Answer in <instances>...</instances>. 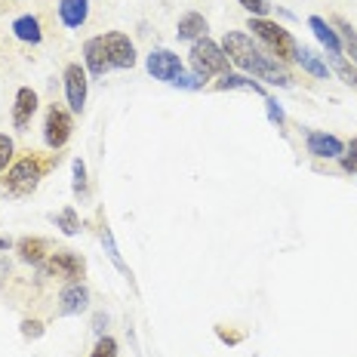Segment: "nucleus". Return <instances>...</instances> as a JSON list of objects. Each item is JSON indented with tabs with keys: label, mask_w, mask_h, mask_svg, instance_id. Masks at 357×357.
<instances>
[{
	"label": "nucleus",
	"mask_w": 357,
	"mask_h": 357,
	"mask_svg": "<svg viewBox=\"0 0 357 357\" xmlns=\"http://www.w3.org/2000/svg\"><path fill=\"white\" fill-rule=\"evenodd\" d=\"M222 50H225L228 62H234L237 68L256 74V77H262L274 86H293V74L284 68V62H278L274 56H265L259 47H252V40L243 31H225Z\"/></svg>",
	"instance_id": "1"
},
{
	"label": "nucleus",
	"mask_w": 357,
	"mask_h": 357,
	"mask_svg": "<svg viewBox=\"0 0 357 357\" xmlns=\"http://www.w3.org/2000/svg\"><path fill=\"white\" fill-rule=\"evenodd\" d=\"M250 31L259 37V40L268 47V53H271L278 62H293L296 53H299V43L293 40V34L287 31V28L274 25V22L268 19H250Z\"/></svg>",
	"instance_id": "2"
},
{
	"label": "nucleus",
	"mask_w": 357,
	"mask_h": 357,
	"mask_svg": "<svg viewBox=\"0 0 357 357\" xmlns=\"http://www.w3.org/2000/svg\"><path fill=\"white\" fill-rule=\"evenodd\" d=\"M191 68H195V77L204 84V80H210L213 74H228V56L225 50L219 47L215 40H210V37H200V40L191 43Z\"/></svg>",
	"instance_id": "3"
},
{
	"label": "nucleus",
	"mask_w": 357,
	"mask_h": 357,
	"mask_svg": "<svg viewBox=\"0 0 357 357\" xmlns=\"http://www.w3.org/2000/svg\"><path fill=\"white\" fill-rule=\"evenodd\" d=\"M43 173H47V163H40L37 158H22L16 167L6 173V185L3 191L6 195H31V191L37 188V182L43 178Z\"/></svg>",
	"instance_id": "4"
},
{
	"label": "nucleus",
	"mask_w": 357,
	"mask_h": 357,
	"mask_svg": "<svg viewBox=\"0 0 357 357\" xmlns=\"http://www.w3.org/2000/svg\"><path fill=\"white\" fill-rule=\"evenodd\" d=\"M40 271L50 274V278H62V280L77 284V280L84 278L86 265H84V259H80L74 250H56V252H50V259L40 265Z\"/></svg>",
	"instance_id": "5"
},
{
	"label": "nucleus",
	"mask_w": 357,
	"mask_h": 357,
	"mask_svg": "<svg viewBox=\"0 0 357 357\" xmlns=\"http://www.w3.org/2000/svg\"><path fill=\"white\" fill-rule=\"evenodd\" d=\"M71 130H74V123H71V114L65 108L53 105L47 111V121H43V142L53 148V151H59V148L68 142Z\"/></svg>",
	"instance_id": "6"
},
{
	"label": "nucleus",
	"mask_w": 357,
	"mask_h": 357,
	"mask_svg": "<svg viewBox=\"0 0 357 357\" xmlns=\"http://www.w3.org/2000/svg\"><path fill=\"white\" fill-rule=\"evenodd\" d=\"M102 43H105L111 68H132L136 65V47H132V40L126 34L108 31V34H102Z\"/></svg>",
	"instance_id": "7"
},
{
	"label": "nucleus",
	"mask_w": 357,
	"mask_h": 357,
	"mask_svg": "<svg viewBox=\"0 0 357 357\" xmlns=\"http://www.w3.org/2000/svg\"><path fill=\"white\" fill-rule=\"evenodd\" d=\"M148 74H151L154 80L173 84L178 74H182V59L176 53H169V50H151V53H148Z\"/></svg>",
	"instance_id": "8"
},
{
	"label": "nucleus",
	"mask_w": 357,
	"mask_h": 357,
	"mask_svg": "<svg viewBox=\"0 0 357 357\" xmlns=\"http://www.w3.org/2000/svg\"><path fill=\"white\" fill-rule=\"evenodd\" d=\"M62 80H65V96H68V108L84 111V105H86V68H80V65L74 62L65 68Z\"/></svg>",
	"instance_id": "9"
},
{
	"label": "nucleus",
	"mask_w": 357,
	"mask_h": 357,
	"mask_svg": "<svg viewBox=\"0 0 357 357\" xmlns=\"http://www.w3.org/2000/svg\"><path fill=\"white\" fill-rule=\"evenodd\" d=\"M305 145H308V154L311 158H326V160H333V158H342L345 154V145H342V139L336 136H326V132H308V139H305Z\"/></svg>",
	"instance_id": "10"
},
{
	"label": "nucleus",
	"mask_w": 357,
	"mask_h": 357,
	"mask_svg": "<svg viewBox=\"0 0 357 357\" xmlns=\"http://www.w3.org/2000/svg\"><path fill=\"white\" fill-rule=\"evenodd\" d=\"M84 62H86V71L93 74V77H102V74L111 68L102 37H89V40L84 43Z\"/></svg>",
	"instance_id": "11"
},
{
	"label": "nucleus",
	"mask_w": 357,
	"mask_h": 357,
	"mask_svg": "<svg viewBox=\"0 0 357 357\" xmlns=\"http://www.w3.org/2000/svg\"><path fill=\"white\" fill-rule=\"evenodd\" d=\"M34 111H37V93L31 86H22L16 93V105H13V126H16V130H25V126L31 123Z\"/></svg>",
	"instance_id": "12"
},
{
	"label": "nucleus",
	"mask_w": 357,
	"mask_h": 357,
	"mask_svg": "<svg viewBox=\"0 0 357 357\" xmlns=\"http://www.w3.org/2000/svg\"><path fill=\"white\" fill-rule=\"evenodd\" d=\"M89 305V289L80 284H68L62 289V296H59V311L62 314H80V311H86Z\"/></svg>",
	"instance_id": "13"
},
{
	"label": "nucleus",
	"mask_w": 357,
	"mask_h": 357,
	"mask_svg": "<svg viewBox=\"0 0 357 357\" xmlns=\"http://www.w3.org/2000/svg\"><path fill=\"white\" fill-rule=\"evenodd\" d=\"M89 16V0H59V19L65 28H80Z\"/></svg>",
	"instance_id": "14"
},
{
	"label": "nucleus",
	"mask_w": 357,
	"mask_h": 357,
	"mask_svg": "<svg viewBox=\"0 0 357 357\" xmlns=\"http://www.w3.org/2000/svg\"><path fill=\"white\" fill-rule=\"evenodd\" d=\"M176 37L178 40H200V37H206V19L200 16V13H185V16L178 19Z\"/></svg>",
	"instance_id": "15"
},
{
	"label": "nucleus",
	"mask_w": 357,
	"mask_h": 357,
	"mask_svg": "<svg viewBox=\"0 0 357 357\" xmlns=\"http://www.w3.org/2000/svg\"><path fill=\"white\" fill-rule=\"evenodd\" d=\"M308 28L314 31L317 40H321L324 47L330 50V56H342V40H339V34L333 31V25H326L321 16H311V19H308Z\"/></svg>",
	"instance_id": "16"
},
{
	"label": "nucleus",
	"mask_w": 357,
	"mask_h": 357,
	"mask_svg": "<svg viewBox=\"0 0 357 357\" xmlns=\"http://www.w3.org/2000/svg\"><path fill=\"white\" fill-rule=\"evenodd\" d=\"M13 34H16L22 43H40L43 40L40 22H37L34 16H19L16 22H13Z\"/></svg>",
	"instance_id": "17"
},
{
	"label": "nucleus",
	"mask_w": 357,
	"mask_h": 357,
	"mask_svg": "<svg viewBox=\"0 0 357 357\" xmlns=\"http://www.w3.org/2000/svg\"><path fill=\"white\" fill-rule=\"evenodd\" d=\"M16 250H19L22 262L43 265V256H47V241H40V237H25V241H19Z\"/></svg>",
	"instance_id": "18"
},
{
	"label": "nucleus",
	"mask_w": 357,
	"mask_h": 357,
	"mask_svg": "<svg viewBox=\"0 0 357 357\" xmlns=\"http://www.w3.org/2000/svg\"><path fill=\"white\" fill-rule=\"evenodd\" d=\"M296 62H299L302 68L311 74V77H317V80L330 77V68H326V62H324V59H317L308 47H299V53H296Z\"/></svg>",
	"instance_id": "19"
},
{
	"label": "nucleus",
	"mask_w": 357,
	"mask_h": 357,
	"mask_svg": "<svg viewBox=\"0 0 357 357\" xmlns=\"http://www.w3.org/2000/svg\"><path fill=\"white\" fill-rule=\"evenodd\" d=\"M215 89H252V93L265 96L262 84H256L252 77H243V74H222V80L215 84Z\"/></svg>",
	"instance_id": "20"
},
{
	"label": "nucleus",
	"mask_w": 357,
	"mask_h": 357,
	"mask_svg": "<svg viewBox=\"0 0 357 357\" xmlns=\"http://www.w3.org/2000/svg\"><path fill=\"white\" fill-rule=\"evenodd\" d=\"M53 222H56V228H62V234H68V237L80 231V219H77V210H74V206H65L62 213H56Z\"/></svg>",
	"instance_id": "21"
},
{
	"label": "nucleus",
	"mask_w": 357,
	"mask_h": 357,
	"mask_svg": "<svg viewBox=\"0 0 357 357\" xmlns=\"http://www.w3.org/2000/svg\"><path fill=\"white\" fill-rule=\"evenodd\" d=\"M330 59H333V71H336L339 77L348 84V86H354V89H357V71H354L351 65H348L342 56H330Z\"/></svg>",
	"instance_id": "22"
},
{
	"label": "nucleus",
	"mask_w": 357,
	"mask_h": 357,
	"mask_svg": "<svg viewBox=\"0 0 357 357\" xmlns=\"http://www.w3.org/2000/svg\"><path fill=\"white\" fill-rule=\"evenodd\" d=\"M71 173H74V195L84 197V195H86V163L80 160V158H74Z\"/></svg>",
	"instance_id": "23"
},
{
	"label": "nucleus",
	"mask_w": 357,
	"mask_h": 357,
	"mask_svg": "<svg viewBox=\"0 0 357 357\" xmlns=\"http://www.w3.org/2000/svg\"><path fill=\"white\" fill-rule=\"evenodd\" d=\"M265 105H268V121L278 126V130H284L287 114H284V108H280V102L274 99V96H265Z\"/></svg>",
	"instance_id": "24"
},
{
	"label": "nucleus",
	"mask_w": 357,
	"mask_h": 357,
	"mask_svg": "<svg viewBox=\"0 0 357 357\" xmlns=\"http://www.w3.org/2000/svg\"><path fill=\"white\" fill-rule=\"evenodd\" d=\"M237 3H241L243 10H247L250 16H256V19H265L268 13H271V3H268V0H237Z\"/></svg>",
	"instance_id": "25"
},
{
	"label": "nucleus",
	"mask_w": 357,
	"mask_h": 357,
	"mask_svg": "<svg viewBox=\"0 0 357 357\" xmlns=\"http://www.w3.org/2000/svg\"><path fill=\"white\" fill-rule=\"evenodd\" d=\"M13 151H16V145H13V139L0 132V173H3V169L13 163Z\"/></svg>",
	"instance_id": "26"
},
{
	"label": "nucleus",
	"mask_w": 357,
	"mask_h": 357,
	"mask_svg": "<svg viewBox=\"0 0 357 357\" xmlns=\"http://www.w3.org/2000/svg\"><path fill=\"white\" fill-rule=\"evenodd\" d=\"M89 357H117V342L111 339V336H102L99 345H96V351L89 354Z\"/></svg>",
	"instance_id": "27"
},
{
	"label": "nucleus",
	"mask_w": 357,
	"mask_h": 357,
	"mask_svg": "<svg viewBox=\"0 0 357 357\" xmlns=\"http://www.w3.org/2000/svg\"><path fill=\"white\" fill-rule=\"evenodd\" d=\"M102 241H105V250H108L111 262H114L117 268H121V271H123V274H130V271H126V265L121 262V252H117V247H114V241H111V231H108V228H105V231H102Z\"/></svg>",
	"instance_id": "28"
},
{
	"label": "nucleus",
	"mask_w": 357,
	"mask_h": 357,
	"mask_svg": "<svg viewBox=\"0 0 357 357\" xmlns=\"http://www.w3.org/2000/svg\"><path fill=\"white\" fill-rule=\"evenodd\" d=\"M336 25L342 28V34H345V43H348V53H351V59H354V65H357V34H354V31H351V28H348V25H345V22H342V19L336 22Z\"/></svg>",
	"instance_id": "29"
},
{
	"label": "nucleus",
	"mask_w": 357,
	"mask_h": 357,
	"mask_svg": "<svg viewBox=\"0 0 357 357\" xmlns=\"http://www.w3.org/2000/svg\"><path fill=\"white\" fill-rule=\"evenodd\" d=\"M342 167H345L348 173H357V139L348 142V158L342 154Z\"/></svg>",
	"instance_id": "30"
},
{
	"label": "nucleus",
	"mask_w": 357,
	"mask_h": 357,
	"mask_svg": "<svg viewBox=\"0 0 357 357\" xmlns=\"http://www.w3.org/2000/svg\"><path fill=\"white\" fill-rule=\"evenodd\" d=\"M22 336L25 339H40L43 336V324L40 321H22Z\"/></svg>",
	"instance_id": "31"
},
{
	"label": "nucleus",
	"mask_w": 357,
	"mask_h": 357,
	"mask_svg": "<svg viewBox=\"0 0 357 357\" xmlns=\"http://www.w3.org/2000/svg\"><path fill=\"white\" fill-rule=\"evenodd\" d=\"M173 84H176V86H185V89H197V86H200V80H197V77H188V74L182 71V74H178V77L173 80Z\"/></svg>",
	"instance_id": "32"
},
{
	"label": "nucleus",
	"mask_w": 357,
	"mask_h": 357,
	"mask_svg": "<svg viewBox=\"0 0 357 357\" xmlns=\"http://www.w3.org/2000/svg\"><path fill=\"white\" fill-rule=\"evenodd\" d=\"M105 326H108V317H105V314H96V317H93V330L99 333V339L105 336Z\"/></svg>",
	"instance_id": "33"
},
{
	"label": "nucleus",
	"mask_w": 357,
	"mask_h": 357,
	"mask_svg": "<svg viewBox=\"0 0 357 357\" xmlns=\"http://www.w3.org/2000/svg\"><path fill=\"white\" fill-rule=\"evenodd\" d=\"M219 339L228 342V345H237V342H241V333H228V330H222L219 326Z\"/></svg>",
	"instance_id": "34"
},
{
	"label": "nucleus",
	"mask_w": 357,
	"mask_h": 357,
	"mask_svg": "<svg viewBox=\"0 0 357 357\" xmlns=\"http://www.w3.org/2000/svg\"><path fill=\"white\" fill-rule=\"evenodd\" d=\"M0 250H10V241H6V237H0Z\"/></svg>",
	"instance_id": "35"
}]
</instances>
